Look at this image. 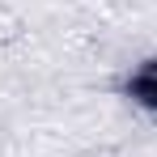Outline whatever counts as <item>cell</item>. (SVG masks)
<instances>
[{
	"mask_svg": "<svg viewBox=\"0 0 157 157\" xmlns=\"http://www.w3.org/2000/svg\"><path fill=\"white\" fill-rule=\"evenodd\" d=\"M132 94H136L140 102H153L157 106V68H144L140 77L132 81Z\"/></svg>",
	"mask_w": 157,
	"mask_h": 157,
	"instance_id": "obj_1",
	"label": "cell"
}]
</instances>
